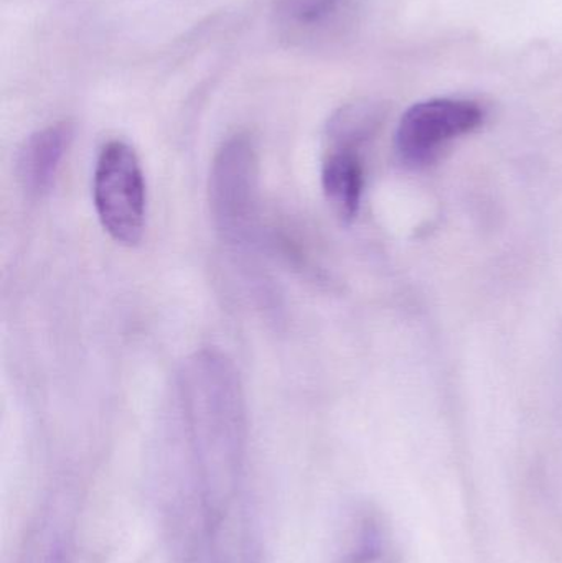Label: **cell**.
Listing matches in <instances>:
<instances>
[{
	"instance_id": "6da1fadb",
	"label": "cell",
	"mask_w": 562,
	"mask_h": 563,
	"mask_svg": "<svg viewBox=\"0 0 562 563\" xmlns=\"http://www.w3.org/2000/svg\"><path fill=\"white\" fill-rule=\"evenodd\" d=\"M96 213L106 233L122 246H135L145 228L144 172L131 145L111 141L99 152L92 178Z\"/></svg>"
},
{
	"instance_id": "3957f363",
	"label": "cell",
	"mask_w": 562,
	"mask_h": 563,
	"mask_svg": "<svg viewBox=\"0 0 562 563\" xmlns=\"http://www.w3.org/2000/svg\"><path fill=\"white\" fill-rule=\"evenodd\" d=\"M484 122V109L464 99H432L412 106L396 132V151L406 165L421 167L438 158L452 141Z\"/></svg>"
},
{
	"instance_id": "ba28073f",
	"label": "cell",
	"mask_w": 562,
	"mask_h": 563,
	"mask_svg": "<svg viewBox=\"0 0 562 563\" xmlns=\"http://www.w3.org/2000/svg\"><path fill=\"white\" fill-rule=\"evenodd\" d=\"M342 0H290L287 15L299 26H319L335 15Z\"/></svg>"
},
{
	"instance_id": "5b68a950",
	"label": "cell",
	"mask_w": 562,
	"mask_h": 563,
	"mask_svg": "<svg viewBox=\"0 0 562 563\" xmlns=\"http://www.w3.org/2000/svg\"><path fill=\"white\" fill-rule=\"evenodd\" d=\"M365 174L356 148H330L323 161L322 188L333 213L352 223L362 205Z\"/></svg>"
},
{
	"instance_id": "52a82bcc",
	"label": "cell",
	"mask_w": 562,
	"mask_h": 563,
	"mask_svg": "<svg viewBox=\"0 0 562 563\" xmlns=\"http://www.w3.org/2000/svg\"><path fill=\"white\" fill-rule=\"evenodd\" d=\"M345 563H399L388 529L378 518L363 519L355 548Z\"/></svg>"
},
{
	"instance_id": "277c9868",
	"label": "cell",
	"mask_w": 562,
	"mask_h": 563,
	"mask_svg": "<svg viewBox=\"0 0 562 563\" xmlns=\"http://www.w3.org/2000/svg\"><path fill=\"white\" fill-rule=\"evenodd\" d=\"M71 139L73 129L68 122L48 125L26 139L16 158V177L29 197L48 194Z\"/></svg>"
},
{
	"instance_id": "8992f818",
	"label": "cell",
	"mask_w": 562,
	"mask_h": 563,
	"mask_svg": "<svg viewBox=\"0 0 562 563\" xmlns=\"http://www.w3.org/2000/svg\"><path fill=\"white\" fill-rule=\"evenodd\" d=\"M382 121L378 106L360 102L340 109L329 124L332 148H356L370 139Z\"/></svg>"
},
{
	"instance_id": "7a4b0ae2",
	"label": "cell",
	"mask_w": 562,
	"mask_h": 563,
	"mask_svg": "<svg viewBox=\"0 0 562 563\" xmlns=\"http://www.w3.org/2000/svg\"><path fill=\"white\" fill-rule=\"evenodd\" d=\"M257 152L247 135L224 142L210 172V207L228 243L250 240L257 211Z\"/></svg>"
}]
</instances>
